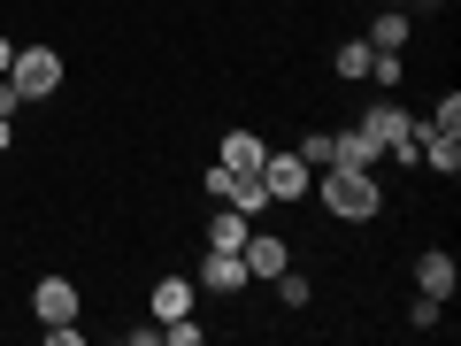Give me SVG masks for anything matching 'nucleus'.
I'll return each instance as SVG.
<instances>
[{"instance_id": "obj_10", "label": "nucleus", "mask_w": 461, "mask_h": 346, "mask_svg": "<svg viewBox=\"0 0 461 346\" xmlns=\"http://www.w3.org/2000/svg\"><path fill=\"white\" fill-rule=\"evenodd\" d=\"M362 132L377 139V147H400V139H415V123H408V108H400V100H377V108L362 115Z\"/></svg>"}, {"instance_id": "obj_14", "label": "nucleus", "mask_w": 461, "mask_h": 346, "mask_svg": "<svg viewBox=\"0 0 461 346\" xmlns=\"http://www.w3.org/2000/svg\"><path fill=\"white\" fill-rule=\"evenodd\" d=\"M208 247L239 254V247H247V215H239V208H215V215H208Z\"/></svg>"}, {"instance_id": "obj_18", "label": "nucleus", "mask_w": 461, "mask_h": 346, "mask_svg": "<svg viewBox=\"0 0 461 346\" xmlns=\"http://www.w3.org/2000/svg\"><path fill=\"white\" fill-rule=\"evenodd\" d=\"M300 162H308V169H330V132H308V139H300Z\"/></svg>"}, {"instance_id": "obj_8", "label": "nucleus", "mask_w": 461, "mask_h": 346, "mask_svg": "<svg viewBox=\"0 0 461 346\" xmlns=\"http://www.w3.org/2000/svg\"><path fill=\"white\" fill-rule=\"evenodd\" d=\"M147 308H154V323L193 315V308H200V285H193V278H154V300H147Z\"/></svg>"}, {"instance_id": "obj_2", "label": "nucleus", "mask_w": 461, "mask_h": 346, "mask_svg": "<svg viewBox=\"0 0 461 346\" xmlns=\"http://www.w3.org/2000/svg\"><path fill=\"white\" fill-rule=\"evenodd\" d=\"M200 193H208V200H223V208H239L247 223L269 208V185H262V178H247V169H223V162H215L208 178H200Z\"/></svg>"}, {"instance_id": "obj_16", "label": "nucleus", "mask_w": 461, "mask_h": 346, "mask_svg": "<svg viewBox=\"0 0 461 346\" xmlns=\"http://www.w3.org/2000/svg\"><path fill=\"white\" fill-rule=\"evenodd\" d=\"M369 62H377V47H369V39H354V47H339V77H369Z\"/></svg>"}, {"instance_id": "obj_13", "label": "nucleus", "mask_w": 461, "mask_h": 346, "mask_svg": "<svg viewBox=\"0 0 461 346\" xmlns=\"http://www.w3.org/2000/svg\"><path fill=\"white\" fill-rule=\"evenodd\" d=\"M377 139H369V132H339V139H330V162H346V169H377Z\"/></svg>"}, {"instance_id": "obj_5", "label": "nucleus", "mask_w": 461, "mask_h": 346, "mask_svg": "<svg viewBox=\"0 0 461 346\" xmlns=\"http://www.w3.org/2000/svg\"><path fill=\"white\" fill-rule=\"evenodd\" d=\"M239 262H247V278H277V269H293V254H285V239H277V231H247Z\"/></svg>"}, {"instance_id": "obj_11", "label": "nucleus", "mask_w": 461, "mask_h": 346, "mask_svg": "<svg viewBox=\"0 0 461 346\" xmlns=\"http://www.w3.org/2000/svg\"><path fill=\"white\" fill-rule=\"evenodd\" d=\"M415 154H423L438 178H454L461 169V132H438V123H430V132H415Z\"/></svg>"}, {"instance_id": "obj_12", "label": "nucleus", "mask_w": 461, "mask_h": 346, "mask_svg": "<svg viewBox=\"0 0 461 346\" xmlns=\"http://www.w3.org/2000/svg\"><path fill=\"white\" fill-rule=\"evenodd\" d=\"M415 285H423L430 300H454V285H461V262H454V254H423V262H415Z\"/></svg>"}, {"instance_id": "obj_20", "label": "nucleus", "mask_w": 461, "mask_h": 346, "mask_svg": "<svg viewBox=\"0 0 461 346\" xmlns=\"http://www.w3.org/2000/svg\"><path fill=\"white\" fill-rule=\"evenodd\" d=\"M408 323H415V331H438V300L423 293V300H415V308H408Z\"/></svg>"}, {"instance_id": "obj_22", "label": "nucleus", "mask_w": 461, "mask_h": 346, "mask_svg": "<svg viewBox=\"0 0 461 346\" xmlns=\"http://www.w3.org/2000/svg\"><path fill=\"white\" fill-rule=\"evenodd\" d=\"M8 62H16V47H8V39H0V77H8Z\"/></svg>"}, {"instance_id": "obj_17", "label": "nucleus", "mask_w": 461, "mask_h": 346, "mask_svg": "<svg viewBox=\"0 0 461 346\" xmlns=\"http://www.w3.org/2000/svg\"><path fill=\"white\" fill-rule=\"evenodd\" d=\"M369 47L400 54V47H408V16H377V32H369Z\"/></svg>"}, {"instance_id": "obj_21", "label": "nucleus", "mask_w": 461, "mask_h": 346, "mask_svg": "<svg viewBox=\"0 0 461 346\" xmlns=\"http://www.w3.org/2000/svg\"><path fill=\"white\" fill-rule=\"evenodd\" d=\"M16 147V115H0V154Z\"/></svg>"}, {"instance_id": "obj_3", "label": "nucleus", "mask_w": 461, "mask_h": 346, "mask_svg": "<svg viewBox=\"0 0 461 346\" xmlns=\"http://www.w3.org/2000/svg\"><path fill=\"white\" fill-rule=\"evenodd\" d=\"M8 85H16V100H47L54 85H62V54L54 47H23L16 62H8Z\"/></svg>"}, {"instance_id": "obj_6", "label": "nucleus", "mask_w": 461, "mask_h": 346, "mask_svg": "<svg viewBox=\"0 0 461 346\" xmlns=\"http://www.w3.org/2000/svg\"><path fill=\"white\" fill-rule=\"evenodd\" d=\"M215 162H223V169H247V178H262V162H269V139H254V132H223Z\"/></svg>"}, {"instance_id": "obj_15", "label": "nucleus", "mask_w": 461, "mask_h": 346, "mask_svg": "<svg viewBox=\"0 0 461 346\" xmlns=\"http://www.w3.org/2000/svg\"><path fill=\"white\" fill-rule=\"evenodd\" d=\"M269 285H277V300H285V308H308V300H315V285L300 278V269H277Z\"/></svg>"}, {"instance_id": "obj_7", "label": "nucleus", "mask_w": 461, "mask_h": 346, "mask_svg": "<svg viewBox=\"0 0 461 346\" xmlns=\"http://www.w3.org/2000/svg\"><path fill=\"white\" fill-rule=\"evenodd\" d=\"M32 308H39V323H69V315H77V285H69V278H39L32 285Z\"/></svg>"}, {"instance_id": "obj_1", "label": "nucleus", "mask_w": 461, "mask_h": 346, "mask_svg": "<svg viewBox=\"0 0 461 346\" xmlns=\"http://www.w3.org/2000/svg\"><path fill=\"white\" fill-rule=\"evenodd\" d=\"M323 208L339 215V223H369V215L384 208V193H377V178H369V169L330 162V169H323Z\"/></svg>"}, {"instance_id": "obj_4", "label": "nucleus", "mask_w": 461, "mask_h": 346, "mask_svg": "<svg viewBox=\"0 0 461 346\" xmlns=\"http://www.w3.org/2000/svg\"><path fill=\"white\" fill-rule=\"evenodd\" d=\"M262 185H269V200H308V193H315V169L300 162V154H269V162H262Z\"/></svg>"}, {"instance_id": "obj_19", "label": "nucleus", "mask_w": 461, "mask_h": 346, "mask_svg": "<svg viewBox=\"0 0 461 346\" xmlns=\"http://www.w3.org/2000/svg\"><path fill=\"white\" fill-rule=\"evenodd\" d=\"M162 339H169V346H200V323H193V315H169Z\"/></svg>"}, {"instance_id": "obj_9", "label": "nucleus", "mask_w": 461, "mask_h": 346, "mask_svg": "<svg viewBox=\"0 0 461 346\" xmlns=\"http://www.w3.org/2000/svg\"><path fill=\"white\" fill-rule=\"evenodd\" d=\"M239 285H247V262L239 254H223V247L200 254V293H239Z\"/></svg>"}, {"instance_id": "obj_23", "label": "nucleus", "mask_w": 461, "mask_h": 346, "mask_svg": "<svg viewBox=\"0 0 461 346\" xmlns=\"http://www.w3.org/2000/svg\"><path fill=\"white\" fill-rule=\"evenodd\" d=\"M408 8H430V0H408Z\"/></svg>"}]
</instances>
